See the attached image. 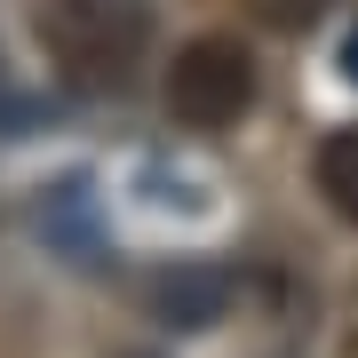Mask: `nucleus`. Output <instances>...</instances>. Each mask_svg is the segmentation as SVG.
Segmentation results:
<instances>
[{"mask_svg":"<svg viewBox=\"0 0 358 358\" xmlns=\"http://www.w3.org/2000/svg\"><path fill=\"white\" fill-rule=\"evenodd\" d=\"M255 88H263L255 48L231 40V32H199V40H183V48L167 56V112H176L183 128H199V136L239 128V120L255 112Z\"/></svg>","mask_w":358,"mask_h":358,"instance_id":"f03ea898","label":"nucleus"},{"mask_svg":"<svg viewBox=\"0 0 358 358\" xmlns=\"http://www.w3.org/2000/svg\"><path fill=\"white\" fill-rule=\"evenodd\" d=\"M16 120H24V88H16L8 64H0V128H16Z\"/></svg>","mask_w":358,"mask_h":358,"instance_id":"423d86ee","label":"nucleus"},{"mask_svg":"<svg viewBox=\"0 0 358 358\" xmlns=\"http://www.w3.org/2000/svg\"><path fill=\"white\" fill-rule=\"evenodd\" d=\"M327 0H255V16H271V24H310Z\"/></svg>","mask_w":358,"mask_h":358,"instance_id":"39448f33","label":"nucleus"},{"mask_svg":"<svg viewBox=\"0 0 358 358\" xmlns=\"http://www.w3.org/2000/svg\"><path fill=\"white\" fill-rule=\"evenodd\" d=\"M343 64H350V72H358V32H350V40H343Z\"/></svg>","mask_w":358,"mask_h":358,"instance_id":"6e6552de","label":"nucleus"},{"mask_svg":"<svg viewBox=\"0 0 358 358\" xmlns=\"http://www.w3.org/2000/svg\"><path fill=\"white\" fill-rule=\"evenodd\" d=\"M319 199L343 223H358V128H334L319 143Z\"/></svg>","mask_w":358,"mask_h":358,"instance_id":"7ed1b4c3","label":"nucleus"},{"mask_svg":"<svg viewBox=\"0 0 358 358\" xmlns=\"http://www.w3.org/2000/svg\"><path fill=\"white\" fill-rule=\"evenodd\" d=\"M343 350H350V358H358V279H350V287H343Z\"/></svg>","mask_w":358,"mask_h":358,"instance_id":"0eeeda50","label":"nucleus"},{"mask_svg":"<svg viewBox=\"0 0 358 358\" xmlns=\"http://www.w3.org/2000/svg\"><path fill=\"white\" fill-rule=\"evenodd\" d=\"M32 40L72 96H120L152 48V0H40Z\"/></svg>","mask_w":358,"mask_h":358,"instance_id":"f257e3e1","label":"nucleus"},{"mask_svg":"<svg viewBox=\"0 0 358 358\" xmlns=\"http://www.w3.org/2000/svg\"><path fill=\"white\" fill-rule=\"evenodd\" d=\"M176 294H167V319H215L223 310V271H176V279H167Z\"/></svg>","mask_w":358,"mask_h":358,"instance_id":"20e7f679","label":"nucleus"}]
</instances>
